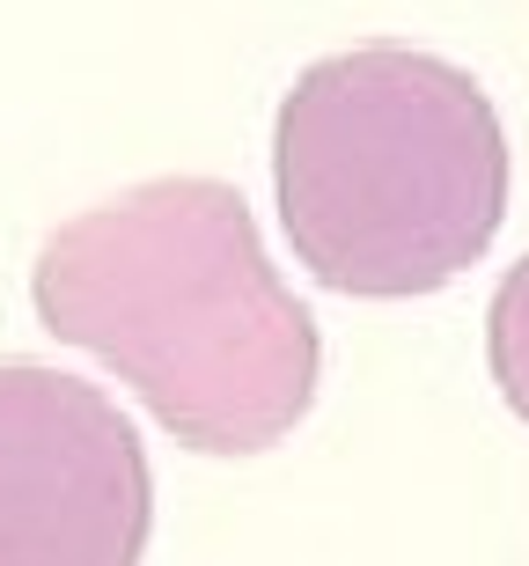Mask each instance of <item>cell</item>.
I'll return each mask as SVG.
<instances>
[{
  "mask_svg": "<svg viewBox=\"0 0 529 566\" xmlns=\"http://www.w3.org/2000/svg\"><path fill=\"white\" fill-rule=\"evenodd\" d=\"M295 258L360 302H412L478 265L508 213V133L464 66L412 44L331 52L273 118Z\"/></svg>",
  "mask_w": 529,
  "mask_h": 566,
  "instance_id": "7a4b0ae2",
  "label": "cell"
},
{
  "mask_svg": "<svg viewBox=\"0 0 529 566\" xmlns=\"http://www.w3.org/2000/svg\"><path fill=\"white\" fill-rule=\"evenodd\" d=\"M486 360L500 398L515 405V420H529V258L500 280V294L486 310Z\"/></svg>",
  "mask_w": 529,
  "mask_h": 566,
  "instance_id": "277c9868",
  "label": "cell"
},
{
  "mask_svg": "<svg viewBox=\"0 0 529 566\" xmlns=\"http://www.w3.org/2000/svg\"><path fill=\"white\" fill-rule=\"evenodd\" d=\"M155 471L133 420L82 376L0 360V566H140Z\"/></svg>",
  "mask_w": 529,
  "mask_h": 566,
  "instance_id": "3957f363",
  "label": "cell"
},
{
  "mask_svg": "<svg viewBox=\"0 0 529 566\" xmlns=\"http://www.w3.org/2000/svg\"><path fill=\"white\" fill-rule=\"evenodd\" d=\"M38 324L133 382L199 457H257L317 398V316L257 243L235 185L155 177L38 251Z\"/></svg>",
  "mask_w": 529,
  "mask_h": 566,
  "instance_id": "6da1fadb",
  "label": "cell"
}]
</instances>
